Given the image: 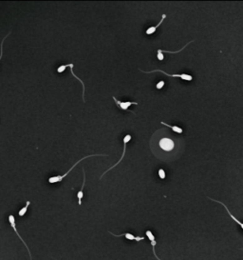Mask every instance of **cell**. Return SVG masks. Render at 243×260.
Instances as JSON below:
<instances>
[{"label": "cell", "instance_id": "6da1fadb", "mask_svg": "<svg viewBox=\"0 0 243 260\" xmlns=\"http://www.w3.org/2000/svg\"><path fill=\"white\" fill-rule=\"evenodd\" d=\"M101 155L107 156V154H90V155H87V156H85V157L81 158V159H80V160H78V161H77V162H76V163L73 165V166H72V167H71V168H70L67 172V173H65V174H62V175H57V176H52V177H50V178H48V182L52 183V184L61 182V181H62V180H63V179H64V178H65V177H66V176H67V174H68L71 171H72V170H73V169L77 166V165H78L80 162H82L84 159H87V158H89V157H93V156H101Z\"/></svg>", "mask_w": 243, "mask_h": 260}, {"label": "cell", "instance_id": "7a4b0ae2", "mask_svg": "<svg viewBox=\"0 0 243 260\" xmlns=\"http://www.w3.org/2000/svg\"><path fill=\"white\" fill-rule=\"evenodd\" d=\"M141 73H144V74H152V73H155V72H161L164 75H166L167 76H171V77H180L181 78L182 80H186V81H192L193 80V77L192 75H186V74H181V75H169L161 70H150V72H144V70H140Z\"/></svg>", "mask_w": 243, "mask_h": 260}, {"label": "cell", "instance_id": "3957f363", "mask_svg": "<svg viewBox=\"0 0 243 260\" xmlns=\"http://www.w3.org/2000/svg\"><path fill=\"white\" fill-rule=\"evenodd\" d=\"M160 147L163 150V151H166V152H170L172 151L175 147V144L173 142L172 139H169V138H162L160 140Z\"/></svg>", "mask_w": 243, "mask_h": 260}, {"label": "cell", "instance_id": "277c9868", "mask_svg": "<svg viewBox=\"0 0 243 260\" xmlns=\"http://www.w3.org/2000/svg\"><path fill=\"white\" fill-rule=\"evenodd\" d=\"M130 140H131V135H130V134H127V135H126V136L124 137V153H123V154H121V156L120 160H119V161H118V162H117V163H116L115 165H113L112 167H110V168H109L108 170H107V172H105V173H104V174H102V176H101V177H103V176H104V175H105V174H107V172H109L110 170H112V169H113L114 167L118 166V165H119V164H120V163L121 162V160H123V158H124V156H125V154H126V144H127V143L129 142Z\"/></svg>", "mask_w": 243, "mask_h": 260}, {"label": "cell", "instance_id": "5b68a950", "mask_svg": "<svg viewBox=\"0 0 243 260\" xmlns=\"http://www.w3.org/2000/svg\"><path fill=\"white\" fill-rule=\"evenodd\" d=\"M112 98L115 101L116 105L119 106L121 110H124V111H128V109L131 105H138L137 102H133V101H120L115 96H113Z\"/></svg>", "mask_w": 243, "mask_h": 260}, {"label": "cell", "instance_id": "8992f818", "mask_svg": "<svg viewBox=\"0 0 243 260\" xmlns=\"http://www.w3.org/2000/svg\"><path fill=\"white\" fill-rule=\"evenodd\" d=\"M9 222H10V224H11V226H12V228L13 229V231H15V233L17 234V236L19 237V239L24 243V245H25L26 247H27V250H28V252H29V254H30V257H31V260H32V254H31V251L29 250V247L27 246V243H25V241L23 240V238L21 237V236L19 235V232L17 231V229H16V225H15V219H14V216H12V215H11V216H9Z\"/></svg>", "mask_w": 243, "mask_h": 260}, {"label": "cell", "instance_id": "52a82bcc", "mask_svg": "<svg viewBox=\"0 0 243 260\" xmlns=\"http://www.w3.org/2000/svg\"><path fill=\"white\" fill-rule=\"evenodd\" d=\"M209 199H211V200H213V201H215V202H217V203H220V204H221V205H222V206H223V207H224V208L226 209V211H227V212H228V215H229V216H231V218H232L233 220H235V221H236V223H237L238 225H240V227H241V228L243 229V223H242V222H240L239 220H237V219H236V217H235V216H233V215L231 214V212H230V211L228 210V208H227V206H226L225 204H223L222 202H221V201H218V200H216V199H213V198H211V197H209Z\"/></svg>", "mask_w": 243, "mask_h": 260}, {"label": "cell", "instance_id": "ba28073f", "mask_svg": "<svg viewBox=\"0 0 243 260\" xmlns=\"http://www.w3.org/2000/svg\"><path fill=\"white\" fill-rule=\"evenodd\" d=\"M83 174H84V179H83V185H82V189L78 192L77 194V198H78V204L81 205L82 204V198L84 196V193H83V189L85 187V183H86V174H85V170L83 168Z\"/></svg>", "mask_w": 243, "mask_h": 260}, {"label": "cell", "instance_id": "9c48e42d", "mask_svg": "<svg viewBox=\"0 0 243 260\" xmlns=\"http://www.w3.org/2000/svg\"><path fill=\"white\" fill-rule=\"evenodd\" d=\"M165 17H166V15H165V14H162V16H161V20L160 21L159 24H158V25H156V26L149 27V28L146 30V32H145V33H146V34H154V33L156 32V30H157V29H158V28L161 25V23H162V22H163V20L165 19Z\"/></svg>", "mask_w": 243, "mask_h": 260}, {"label": "cell", "instance_id": "30bf717a", "mask_svg": "<svg viewBox=\"0 0 243 260\" xmlns=\"http://www.w3.org/2000/svg\"><path fill=\"white\" fill-rule=\"evenodd\" d=\"M73 66H74V65L72 64V63L66 65V67H67H67H69V68H70V72H71L72 75H73V76H74L77 80H79V81L81 82V84H82V86H83V100H85V99H84V96H85V84H84V82H83V81H82V80H81V79H80V78L76 75H74V73H73Z\"/></svg>", "mask_w": 243, "mask_h": 260}, {"label": "cell", "instance_id": "8fae6325", "mask_svg": "<svg viewBox=\"0 0 243 260\" xmlns=\"http://www.w3.org/2000/svg\"><path fill=\"white\" fill-rule=\"evenodd\" d=\"M109 233H110L111 235L116 236V237H121V236H126V238H127L128 240H135V238H136V236H134L132 233H129V232H126V233L119 234V235H116V234H114V233H112V232H110V231H109Z\"/></svg>", "mask_w": 243, "mask_h": 260}, {"label": "cell", "instance_id": "7c38bea8", "mask_svg": "<svg viewBox=\"0 0 243 260\" xmlns=\"http://www.w3.org/2000/svg\"><path fill=\"white\" fill-rule=\"evenodd\" d=\"M30 204H31V201H27L26 205L24 206L21 210H19V212H18L19 216H25V214H26L27 211H28V208H29Z\"/></svg>", "mask_w": 243, "mask_h": 260}, {"label": "cell", "instance_id": "4fadbf2b", "mask_svg": "<svg viewBox=\"0 0 243 260\" xmlns=\"http://www.w3.org/2000/svg\"><path fill=\"white\" fill-rule=\"evenodd\" d=\"M161 124H162V125H164V126H167V127H169V128H171L174 132H176V133H182V129L180 128V127H178V126H171V125H169V124H166V123L163 122V121H161Z\"/></svg>", "mask_w": 243, "mask_h": 260}, {"label": "cell", "instance_id": "5bb4252c", "mask_svg": "<svg viewBox=\"0 0 243 260\" xmlns=\"http://www.w3.org/2000/svg\"><path fill=\"white\" fill-rule=\"evenodd\" d=\"M11 34V33H9V34H7V35L3 38V40H2V42H1V47H0V59L2 58V55H3V43H4V40H5V39L9 36V34Z\"/></svg>", "mask_w": 243, "mask_h": 260}, {"label": "cell", "instance_id": "9a60e30c", "mask_svg": "<svg viewBox=\"0 0 243 260\" xmlns=\"http://www.w3.org/2000/svg\"><path fill=\"white\" fill-rule=\"evenodd\" d=\"M159 176H160L161 179H164L165 178V172H164V170H162V169L159 170Z\"/></svg>", "mask_w": 243, "mask_h": 260}, {"label": "cell", "instance_id": "2e32d148", "mask_svg": "<svg viewBox=\"0 0 243 260\" xmlns=\"http://www.w3.org/2000/svg\"><path fill=\"white\" fill-rule=\"evenodd\" d=\"M157 57H158V59H159L160 61H162V60H163L164 56H163L162 53L161 52V50H158V55H157Z\"/></svg>", "mask_w": 243, "mask_h": 260}, {"label": "cell", "instance_id": "e0dca14e", "mask_svg": "<svg viewBox=\"0 0 243 260\" xmlns=\"http://www.w3.org/2000/svg\"><path fill=\"white\" fill-rule=\"evenodd\" d=\"M163 86H164V81H160V82L156 85V88H157L158 90H161V89L163 88Z\"/></svg>", "mask_w": 243, "mask_h": 260}, {"label": "cell", "instance_id": "ac0fdd59", "mask_svg": "<svg viewBox=\"0 0 243 260\" xmlns=\"http://www.w3.org/2000/svg\"><path fill=\"white\" fill-rule=\"evenodd\" d=\"M143 239H144V237H140V236H136V238H135L136 241H141V240H143Z\"/></svg>", "mask_w": 243, "mask_h": 260}, {"label": "cell", "instance_id": "d6986e66", "mask_svg": "<svg viewBox=\"0 0 243 260\" xmlns=\"http://www.w3.org/2000/svg\"><path fill=\"white\" fill-rule=\"evenodd\" d=\"M241 250H243V249H241Z\"/></svg>", "mask_w": 243, "mask_h": 260}]
</instances>
